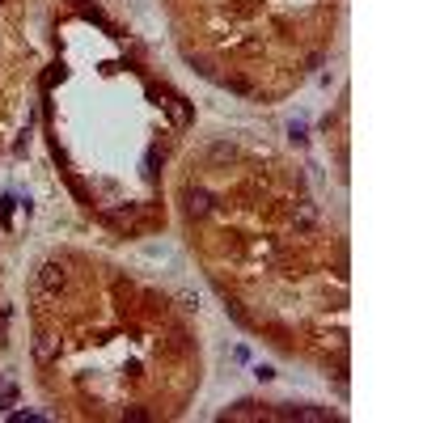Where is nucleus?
<instances>
[{"mask_svg":"<svg viewBox=\"0 0 423 423\" xmlns=\"http://www.w3.org/2000/svg\"><path fill=\"white\" fill-rule=\"evenodd\" d=\"M186 199H190V212H195V216H203V212L212 207V199L203 195V190H190V195H186Z\"/></svg>","mask_w":423,"mask_h":423,"instance_id":"nucleus-1","label":"nucleus"},{"mask_svg":"<svg viewBox=\"0 0 423 423\" xmlns=\"http://www.w3.org/2000/svg\"><path fill=\"white\" fill-rule=\"evenodd\" d=\"M47 288H55V284H64V275H60V267H55V262H47Z\"/></svg>","mask_w":423,"mask_h":423,"instance_id":"nucleus-2","label":"nucleus"}]
</instances>
